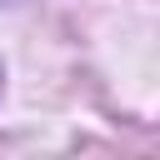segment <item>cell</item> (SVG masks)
<instances>
[]
</instances>
